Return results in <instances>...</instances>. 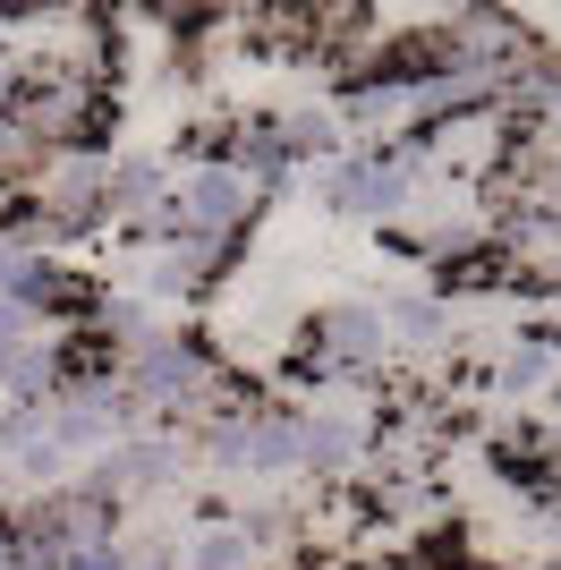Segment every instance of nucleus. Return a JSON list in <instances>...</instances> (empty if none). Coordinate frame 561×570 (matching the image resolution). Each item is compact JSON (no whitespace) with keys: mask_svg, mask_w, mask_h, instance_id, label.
Here are the masks:
<instances>
[{"mask_svg":"<svg viewBox=\"0 0 561 570\" xmlns=\"http://www.w3.org/2000/svg\"><path fill=\"white\" fill-rule=\"evenodd\" d=\"M544 383H553V333H519L511 350L493 357V392L502 401H537Z\"/></svg>","mask_w":561,"mask_h":570,"instance_id":"5","label":"nucleus"},{"mask_svg":"<svg viewBox=\"0 0 561 570\" xmlns=\"http://www.w3.org/2000/svg\"><path fill=\"white\" fill-rule=\"evenodd\" d=\"M60 570H128V546H119V537H111V546H77Z\"/></svg>","mask_w":561,"mask_h":570,"instance_id":"9","label":"nucleus"},{"mask_svg":"<svg viewBox=\"0 0 561 570\" xmlns=\"http://www.w3.org/2000/svg\"><path fill=\"white\" fill-rule=\"evenodd\" d=\"M289 163H298V154L280 145L273 119H256V128H230V170H238V179H247L256 196H273L280 179H289Z\"/></svg>","mask_w":561,"mask_h":570,"instance_id":"3","label":"nucleus"},{"mask_svg":"<svg viewBox=\"0 0 561 570\" xmlns=\"http://www.w3.org/2000/svg\"><path fill=\"white\" fill-rule=\"evenodd\" d=\"M553 570H561V562H553Z\"/></svg>","mask_w":561,"mask_h":570,"instance_id":"10","label":"nucleus"},{"mask_svg":"<svg viewBox=\"0 0 561 570\" xmlns=\"http://www.w3.org/2000/svg\"><path fill=\"white\" fill-rule=\"evenodd\" d=\"M374 460V426L350 417V409H306V476H366Z\"/></svg>","mask_w":561,"mask_h":570,"instance_id":"1","label":"nucleus"},{"mask_svg":"<svg viewBox=\"0 0 561 570\" xmlns=\"http://www.w3.org/2000/svg\"><path fill=\"white\" fill-rule=\"evenodd\" d=\"M374 307H383L392 341H417V350H443V333H451L443 298H425V289H392V298H374Z\"/></svg>","mask_w":561,"mask_h":570,"instance_id":"7","label":"nucleus"},{"mask_svg":"<svg viewBox=\"0 0 561 570\" xmlns=\"http://www.w3.org/2000/svg\"><path fill=\"white\" fill-rule=\"evenodd\" d=\"M163 205H170V170L154 163V154H111V214L119 222H128V214L154 222Z\"/></svg>","mask_w":561,"mask_h":570,"instance_id":"2","label":"nucleus"},{"mask_svg":"<svg viewBox=\"0 0 561 570\" xmlns=\"http://www.w3.org/2000/svg\"><path fill=\"white\" fill-rule=\"evenodd\" d=\"M119 546H128V570H187L179 537H119Z\"/></svg>","mask_w":561,"mask_h":570,"instance_id":"8","label":"nucleus"},{"mask_svg":"<svg viewBox=\"0 0 561 570\" xmlns=\"http://www.w3.org/2000/svg\"><path fill=\"white\" fill-rule=\"evenodd\" d=\"M273 128H280V145H289L298 163L306 154H332V163H341V137H350L332 102H289V111H273Z\"/></svg>","mask_w":561,"mask_h":570,"instance_id":"6","label":"nucleus"},{"mask_svg":"<svg viewBox=\"0 0 561 570\" xmlns=\"http://www.w3.org/2000/svg\"><path fill=\"white\" fill-rule=\"evenodd\" d=\"M179 562L187 570H256L264 546L247 537V520H205L196 537H179Z\"/></svg>","mask_w":561,"mask_h":570,"instance_id":"4","label":"nucleus"}]
</instances>
